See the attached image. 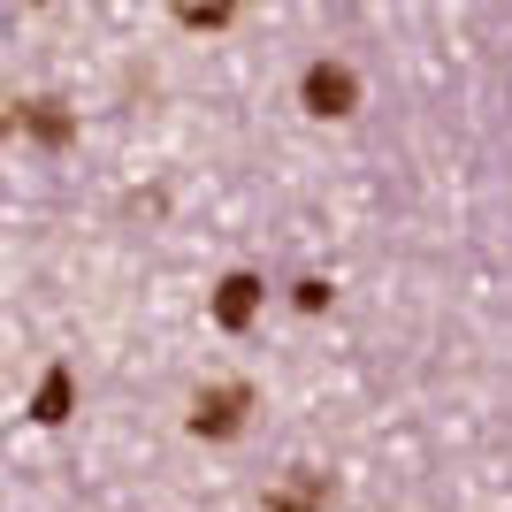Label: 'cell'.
Returning a JSON list of instances; mask_svg holds the SVG:
<instances>
[{
    "instance_id": "obj_5",
    "label": "cell",
    "mask_w": 512,
    "mask_h": 512,
    "mask_svg": "<svg viewBox=\"0 0 512 512\" xmlns=\"http://www.w3.org/2000/svg\"><path fill=\"white\" fill-rule=\"evenodd\" d=\"M69 398H77V390H69V367H46L39 398H31V421H39V428H62L69 421Z\"/></svg>"
},
{
    "instance_id": "obj_3",
    "label": "cell",
    "mask_w": 512,
    "mask_h": 512,
    "mask_svg": "<svg viewBox=\"0 0 512 512\" xmlns=\"http://www.w3.org/2000/svg\"><path fill=\"white\" fill-rule=\"evenodd\" d=\"M268 512H329V474H291L276 497H268Z\"/></svg>"
},
{
    "instance_id": "obj_1",
    "label": "cell",
    "mask_w": 512,
    "mask_h": 512,
    "mask_svg": "<svg viewBox=\"0 0 512 512\" xmlns=\"http://www.w3.org/2000/svg\"><path fill=\"white\" fill-rule=\"evenodd\" d=\"M245 413H253V390L245 383H214V390L192 398V436H237Z\"/></svg>"
},
{
    "instance_id": "obj_2",
    "label": "cell",
    "mask_w": 512,
    "mask_h": 512,
    "mask_svg": "<svg viewBox=\"0 0 512 512\" xmlns=\"http://www.w3.org/2000/svg\"><path fill=\"white\" fill-rule=\"evenodd\" d=\"M306 107H314V115H352V69L344 62H314L306 69Z\"/></svg>"
},
{
    "instance_id": "obj_4",
    "label": "cell",
    "mask_w": 512,
    "mask_h": 512,
    "mask_svg": "<svg viewBox=\"0 0 512 512\" xmlns=\"http://www.w3.org/2000/svg\"><path fill=\"white\" fill-rule=\"evenodd\" d=\"M253 314H260V283L253 276H230L222 291H214V321H222V329H245Z\"/></svg>"
}]
</instances>
